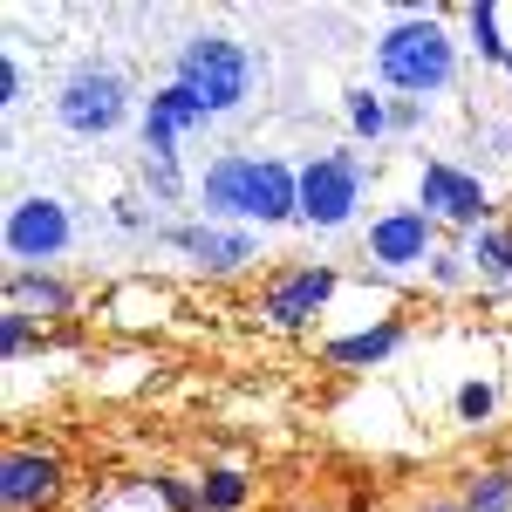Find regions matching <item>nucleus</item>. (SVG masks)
Returning a JSON list of instances; mask_svg holds the SVG:
<instances>
[{
	"label": "nucleus",
	"mask_w": 512,
	"mask_h": 512,
	"mask_svg": "<svg viewBox=\"0 0 512 512\" xmlns=\"http://www.w3.org/2000/svg\"><path fill=\"white\" fill-rule=\"evenodd\" d=\"M192 198H198L205 219L253 226V233L301 226V164L267 158V151H219V158L198 171Z\"/></svg>",
	"instance_id": "1"
},
{
	"label": "nucleus",
	"mask_w": 512,
	"mask_h": 512,
	"mask_svg": "<svg viewBox=\"0 0 512 512\" xmlns=\"http://www.w3.org/2000/svg\"><path fill=\"white\" fill-rule=\"evenodd\" d=\"M171 82L192 89L198 103H205V117H239V110L260 96L267 62H260V48L239 41L233 28H192V35L178 41V55H171Z\"/></svg>",
	"instance_id": "2"
},
{
	"label": "nucleus",
	"mask_w": 512,
	"mask_h": 512,
	"mask_svg": "<svg viewBox=\"0 0 512 512\" xmlns=\"http://www.w3.org/2000/svg\"><path fill=\"white\" fill-rule=\"evenodd\" d=\"M458 62H465V41L444 28V14H424V7L383 21V35H376V76H383V89L417 96V103L444 96L458 82Z\"/></svg>",
	"instance_id": "3"
},
{
	"label": "nucleus",
	"mask_w": 512,
	"mask_h": 512,
	"mask_svg": "<svg viewBox=\"0 0 512 512\" xmlns=\"http://www.w3.org/2000/svg\"><path fill=\"white\" fill-rule=\"evenodd\" d=\"M48 110H55V123H62L69 137L103 144V137H117V130H130V123L144 117V96H137V82H130L123 62H110V55H82L76 69L55 82Z\"/></svg>",
	"instance_id": "4"
},
{
	"label": "nucleus",
	"mask_w": 512,
	"mask_h": 512,
	"mask_svg": "<svg viewBox=\"0 0 512 512\" xmlns=\"http://www.w3.org/2000/svg\"><path fill=\"white\" fill-rule=\"evenodd\" d=\"M369 198V158L362 151H315L301 164V226L308 233H349Z\"/></svg>",
	"instance_id": "5"
},
{
	"label": "nucleus",
	"mask_w": 512,
	"mask_h": 512,
	"mask_svg": "<svg viewBox=\"0 0 512 512\" xmlns=\"http://www.w3.org/2000/svg\"><path fill=\"white\" fill-rule=\"evenodd\" d=\"M0 246H7V267H62L76 253V212H69V198L62 192H21L7 205Z\"/></svg>",
	"instance_id": "6"
},
{
	"label": "nucleus",
	"mask_w": 512,
	"mask_h": 512,
	"mask_svg": "<svg viewBox=\"0 0 512 512\" xmlns=\"http://www.w3.org/2000/svg\"><path fill=\"white\" fill-rule=\"evenodd\" d=\"M164 253H178L185 267H198V274L226 280V274H246L253 260H260V233L253 226H226V219H205V212H192V219H171L158 233Z\"/></svg>",
	"instance_id": "7"
},
{
	"label": "nucleus",
	"mask_w": 512,
	"mask_h": 512,
	"mask_svg": "<svg viewBox=\"0 0 512 512\" xmlns=\"http://www.w3.org/2000/svg\"><path fill=\"white\" fill-rule=\"evenodd\" d=\"M437 226H458V233H478L492 226V185L478 178L472 164H451V158H424L417 164V198Z\"/></svg>",
	"instance_id": "8"
},
{
	"label": "nucleus",
	"mask_w": 512,
	"mask_h": 512,
	"mask_svg": "<svg viewBox=\"0 0 512 512\" xmlns=\"http://www.w3.org/2000/svg\"><path fill=\"white\" fill-rule=\"evenodd\" d=\"M335 294H342V274H335L328 260L287 267V274H274L260 287V321H267V328H287V335H294V328H315Z\"/></svg>",
	"instance_id": "9"
},
{
	"label": "nucleus",
	"mask_w": 512,
	"mask_h": 512,
	"mask_svg": "<svg viewBox=\"0 0 512 512\" xmlns=\"http://www.w3.org/2000/svg\"><path fill=\"white\" fill-rule=\"evenodd\" d=\"M362 253L376 260V274H417V267H431V253H437V219L424 205H383L369 219Z\"/></svg>",
	"instance_id": "10"
},
{
	"label": "nucleus",
	"mask_w": 512,
	"mask_h": 512,
	"mask_svg": "<svg viewBox=\"0 0 512 512\" xmlns=\"http://www.w3.org/2000/svg\"><path fill=\"white\" fill-rule=\"evenodd\" d=\"M205 103H198L192 89H178V82H158L151 96H144V117H137V158L151 164H178V144L192 137V130H205Z\"/></svg>",
	"instance_id": "11"
},
{
	"label": "nucleus",
	"mask_w": 512,
	"mask_h": 512,
	"mask_svg": "<svg viewBox=\"0 0 512 512\" xmlns=\"http://www.w3.org/2000/svg\"><path fill=\"white\" fill-rule=\"evenodd\" d=\"M62 485H69L62 451H48V444H7V458H0V506L7 512H48L62 499Z\"/></svg>",
	"instance_id": "12"
},
{
	"label": "nucleus",
	"mask_w": 512,
	"mask_h": 512,
	"mask_svg": "<svg viewBox=\"0 0 512 512\" xmlns=\"http://www.w3.org/2000/svg\"><path fill=\"white\" fill-rule=\"evenodd\" d=\"M7 308L35 321L76 315V280H62L55 267H7Z\"/></svg>",
	"instance_id": "13"
},
{
	"label": "nucleus",
	"mask_w": 512,
	"mask_h": 512,
	"mask_svg": "<svg viewBox=\"0 0 512 512\" xmlns=\"http://www.w3.org/2000/svg\"><path fill=\"white\" fill-rule=\"evenodd\" d=\"M403 342H410L403 321H362L349 335H328V362H335V369H383Z\"/></svg>",
	"instance_id": "14"
},
{
	"label": "nucleus",
	"mask_w": 512,
	"mask_h": 512,
	"mask_svg": "<svg viewBox=\"0 0 512 512\" xmlns=\"http://www.w3.org/2000/svg\"><path fill=\"white\" fill-rule=\"evenodd\" d=\"M465 260H472V280H485V287H512V226H478V233H465Z\"/></svg>",
	"instance_id": "15"
},
{
	"label": "nucleus",
	"mask_w": 512,
	"mask_h": 512,
	"mask_svg": "<svg viewBox=\"0 0 512 512\" xmlns=\"http://www.w3.org/2000/svg\"><path fill=\"white\" fill-rule=\"evenodd\" d=\"M390 103H396V96L369 89V82L342 89V123H349L355 144H383V137H390Z\"/></svg>",
	"instance_id": "16"
},
{
	"label": "nucleus",
	"mask_w": 512,
	"mask_h": 512,
	"mask_svg": "<svg viewBox=\"0 0 512 512\" xmlns=\"http://www.w3.org/2000/svg\"><path fill=\"white\" fill-rule=\"evenodd\" d=\"M499 21H506L499 0H472V7H465V48H472L485 69H506V55H512V41H506Z\"/></svg>",
	"instance_id": "17"
},
{
	"label": "nucleus",
	"mask_w": 512,
	"mask_h": 512,
	"mask_svg": "<svg viewBox=\"0 0 512 512\" xmlns=\"http://www.w3.org/2000/svg\"><path fill=\"white\" fill-rule=\"evenodd\" d=\"M253 506V478L239 465H205L198 472V512H246Z\"/></svg>",
	"instance_id": "18"
},
{
	"label": "nucleus",
	"mask_w": 512,
	"mask_h": 512,
	"mask_svg": "<svg viewBox=\"0 0 512 512\" xmlns=\"http://www.w3.org/2000/svg\"><path fill=\"white\" fill-rule=\"evenodd\" d=\"M465 512H512V465H478L465 485Z\"/></svg>",
	"instance_id": "19"
},
{
	"label": "nucleus",
	"mask_w": 512,
	"mask_h": 512,
	"mask_svg": "<svg viewBox=\"0 0 512 512\" xmlns=\"http://www.w3.org/2000/svg\"><path fill=\"white\" fill-rule=\"evenodd\" d=\"M137 178H144V198L151 205H178L198 185V178H185V164H151V158H137Z\"/></svg>",
	"instance_id": "20"
},
{
	"label": "nucleus",
	"mask_w": 512,
	"mask_h": 512,
	"mask_svg": "<svg viewBox=\"0 0 512 512\" xmlns=\"http://www.w3.org/2000/svg\"><path fill=\"white\" fill-rule=\"evenodd\" d=\"M424 280H431V287H444V294L472 287V260H465V246H437L431 267H424Z\"/></svg>",
	"instance_id": "21"
},
{
	"label": "nucleus",
	"mask_w": 512,
	"mask_h": 512,
	"mask_svg": "<svg viewBox=\"0 0 512 512\" xmlns=\"http://www.w3.org/2000/svg\"><path fill=\"white\" fill-rule=\"evenodd\" d=\"M144 485H151V499H158L164 512H198V478H185V472H151Z\"/></svg>",
	"instance_id": "22"
},
{
	"label": "nucleus",
	"mask_w": 512,
	"mask_h": 512,
	"mask_svg": "<svg viewBox=\"0 0 512 512\" xmlns=\"http://www.w3.org/2000/svg\"><path fill=\"white\" fill-rule=\"evenodd\" d=\"M35 342H41V321L35 315H14V308L0 315V355H7V362H21Z\"/></svg>",
	"instance_id": "23"
},
{
	"label": "nucleus",
	"mask_w": 512,
	"mask_h": 512,
	"mask_svg": "<svg viewBox=\"0 0 512 512\" xmlns=\"http://www.w3.org/2000/svg\"><path fill=\"white\" fill-rule=\"evenodd\" d=\"M28 103V69H21V55L7 48L0 55V110H21Z\"/></svg>",
	"instance_id": "24"
},
{
	"label": "nucleus",
	"mask_w": 512,
	"mask_h": 512,
	"mask_svg": "<svg viewBox=\"0 0 512 512\" xmlns=\"http://www.w3.org/2000/svg\"><path fill=\"white\" fill-rule=\"evenodd\" d=\"M492 410H499V390L492 383H465L458 390V424H485Z\"/></svg>",
	"instance_id": "25"
},
{
	"label": "nucleus",
	"mask_w": 512,
	"mask_h": 512,
	"mask_svg": "<svg viewBox=\"0 0 512 512\" xmlns=\"http://www.w3.org/2000/svg\"><path fill=\"white\" fill-rule=\"evenodd\" d=\"M431 123V103H417V96H396L390 103V137H417Z\"/></svg>",
	"instance_id": "26"
},
{
	"label": "nucleus",
	"mask_w": 512,
	"mask_h": 512,
	"mask_svg": "<svg viewBox=\"0 0 512 512\" xmlns=\"http://www.w3.org/2000/svg\"><path fill=\"white\" fill-rule=\"evenodd\" d=\"M478 144H485V151H492V158H512V123H478Z\"/></svg>",
	"instance_id": "27"
},
{
	"label": "nucleus",
	"mask_w": 512,
	"mask_h": 512,
	"mask_svg": "<svg viewBox=\"0 0 512 512\" xmlns=\"http://www.w3.org/2000/svg\"><path fill=\"white\" fill-rule=\"evenodd\" d=\"M89 512H137V485H130V499H103V506H89Z\"/></svg>",
	"instance_id": "28"
},
{
	"label": "nucleus",
	"mask_w": 512,
	"mask_h": 512,
	"mask_svg": "<svg viewBox=\"0 0 512 512\" xmlns=\"http://www.w3.org/2000/svg\"><path fill=\"white\" fill-rule=\"evenodd\" d=\"M424 512H465V499H431Z\"/></svg>",
	"instance_id": "29"
},
{
	"label": "nucleus",
	"mask_w": 512,
	"mask_h": 512,
	"mask_svg": "<svg viewBox=\"0 0 512 512\" xmlns=\"http://www.w3.org/2000/svg\"><path fill=\"white\" fill-rule=\"evenodd\" d=\"M499 76H506V82H512V55H506V69H499Z\"/></svg>",
	"instance_id": "30"
}]
</instances>
